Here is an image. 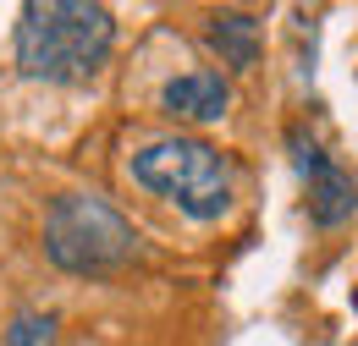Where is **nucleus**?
<instances>
[{
  "label": "nucleus",
  "mask_w": 358,
  "mask_h": 346,
  "mask_svg": "<svg viewBox=\"0 0 358 346\" xmlns=\"http://www.w3.org/2000/svg\"><path fill=\"white\" fill-rule=\"evenodd\" d=\"M116 44V17L89 0H28L17 17V72L34 83H83Z\"/></svg>",
  "instance_id": "f257e3e1"
},
{
  "label": "nucleus",
  "mask_w": 358,
  "mask_h": 346,
  "mask_svg": "<svg viewBox=\"0 0 358 346\" xmlns=\"http://www.w3.org/2000/svg\"><path fill=\"white\" fill-rule=\"evenodd\" d=\"M133 181L143 193L177 204L182 215L199 220V225L221 220L231 209V198H237V165H231V154H221L204 137H160V143L138 149Z\"/></svg>",
  "instance_id": "f03ea898"
},
{
  "label": "nucleus",
  "mask_w": 358,
  "mask_h": 346,
  "mask_svg": "<svg viewBox=\"0 0 358 346\" xmlns=\"http://www.w3.org/2000/svg\"><path fill=\"white\" fill-rule=\"evenodd\" d=\"M45 253L66 275H116L133 264L138 231L99 193H61L45 215Z\"/></svg>",
  "instance_id": "7ed1b4c3"
},
{
  "label": "nucleus",
  "mask_w": 358,
  "mask_h": 346,
  "mask_svg": "<svg viewBox=\"0 0 358 346\" xmlns=\"http://www.w3.org/2000/svg\"><path fill=\"white\" fill-rule=\"evenodd\" d=\"M292 149H298V171H303V181H309V220L320 225V231H331V225H342V220H353L358 209V181L336 160H325L314 143H303V137H292Z\"/></svg>",
  "instance_id": "20e7f679"
},
{
  "label": "nucleus",
  "mask_w": 358,
  "mask_h": 346,
  "mask_svg": "<svg viewBox=\"0 0 358 346\" xmlns=\"http://www.w3.org/2000/svg\"><path fill=\"white\" fill-rule=\"evenodd\" d=\"M226 105H231V83L221 72H182V77H171L160 88V110L177 116V121H193V127L221 121Z\"/></svg>",
  "instance_id": "39448f33"
},
{
  "label": "nucleus",
  "mask_w": 358,
  "mask_h": 346,
  "mask_svg": "<svg viewBox=\"0 0 358 346\" xmlns=\"http://www.w3.org/2000/svg\"><path fill=\"white\" fill-rule=\"evenodd\" d=\"M210 50L221 55L231 72H254L259 66V50H265V22L254 11H215L210 28H204Z\"/></svg>",
  "instance_id": "423d86ee"
},
{
  "label": "nucleus",
  "mask_w": 358,
  "mask_h": 346,
  "mask_svg": "<svg viewBox=\"0 0 358 346\" xmlns=\"http://www.w3.org/2000/svg\"><path fill=\"white\" fill-rule=\"evenodd\" d=\"M6 346H55V313H39V308H22L6 330Z\"/></svg>",
  "instance_id": "0eeeda50"
}]
</instances>
